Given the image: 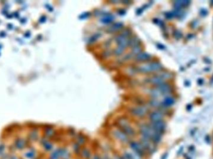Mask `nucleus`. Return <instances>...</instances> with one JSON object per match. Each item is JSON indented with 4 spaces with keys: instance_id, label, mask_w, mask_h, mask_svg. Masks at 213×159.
Returning <instances> with one entry per match:
<instances>
[{
    "instance_id": "1",
    "label": "nucleus",
    "mask_w": 213,
    "mask_h": 159,
    "mask_svg": "<svg viewBox=\"0 0 213 159\" xmlns=\"http://www.w3.org/2000/svg\"><path fill=\"white\" fill-rule=\"evenodd\" d=\"M162 65L159 62H151L140 65L137 67V70L142 73H151L162 71Z\"/></svg>"
},
{
    "instance_id": "2",
    "label": "nucleus",
    "mask_w": 213,
    "mask_h": 159,
    "mask_svg": "<svg viewBox=\"0 0 213 159\" xmlns=\"http://www.w3.org/2000/svg\"><path fill=\"white\" fill-rule=\"evenodd\" d=\"M128 147L132 151L136 153L137 154L142 157L143 158H147L148 156L147 152L144 149L143 146L141 144V143L139 142V141H133L131 140L128 143Z\"/></svg>"
},
{
    "instance_id": "3",
    "label": "nucleus",
    "mask_w": 213,
    "mask_h": 159,
    "mask_svg": "<svg viewBox=\"0 0 213 159\" xmlns=\"http://www.w3.org/2000/svg\"><path fill=\"white\" fill-rule=\"evenodd\" d=\"M139 132L141 137H145L151 140L152 136L155 133V131L152 129L150 125L147 123H142L139 125Z\"/></svg>"
},
{
    "instance_id": "4",
    "label": "nucleus",
    "mask_w": 213,
    "mask_h": 159,
    "mask_svg": "<svg viewBox=\"0 0 213 159\" xmlns=\"http://www.w3.org/2000/svg\"><path fill=\"white\" fill-rule=\"evenodd\" d=\"M139 142L141 143L145 150L147 151L148 155H152L157 150V146L155 145L150 139L141 137Z\"/></svg>"
},
{
    "instance_id": "5",
    "label": "nucleus",
    "mask_w": 213,
    "mask_h": 159,
    "mask_svg": "<svg viewBox=\"0 0 213 159\" xmlns=\"http://www.w3.org/2000/svg\"><path fill=\"white\" fill-rule=\"evenodd\" d=\"M131 114L135 117L142 118L145 117L148 112V108L143 104H140L130 109Z\"/></svg>"
},
{
    "instance_id": "6",
    "label": "nucleus",
    "mask_w": 213,
    "mask_h": 159,
    "mask_svg": "<svg viewBox=\"0 0 213 159\" xmlns=\"http://www.w3.org/2000/svg\"><path fill=\"white\" fill-rule=\"evenodd\" d=\"M112 134L114 138L123 144H127V143L128 144L129 142L131 141L130 138L125 134L122 130L119 128L113 129L112 131Z\"/></svg>"
},
{
    "instance_id": "7",
    "label": "nucleus",
    "mask_w": 213,
    "mask_h": 159,
    "mask_svg": "<svg viewBox=\"0 0 213 159\" xmlns=\"http://www.w3.org/2000/svg\"><path fill=\"white\" fill-rule=\"evenodd\" d=\"M149 124L155 132H158V133L162 134L164 133L166 128H167V124H166V123L163 120L156 122H150Z\"/></svg>"
},
{
    "instance_id": "8",
    "label": "nucleus",
    "mask_w": 213,
    "mask_h": 159,
    "mask_svg": "<svg viewBox=\"0 0 213 159\" xmlns=\"http://www.w3.org/2000/svg\"><path fill=\"white\" fill-rule=\"evenodd\" d=\"M115 40L117 44L118 47H120L124 49L129 45V39L120 34H119L115 37Z\"/></svg>"
},
{
    "instance_id": "9",
    "label": "nucleus",
    "mask_w": 213,
    "mask_h": 159,
    "mask_svg": "<svg viewBox=\"0 0 213 159\" xmlns=\"http://www.w3.org/2000/svg\"><path fill=\"white\" fill-rule=\"evenodd\" d=\"M164 118V113L161 110L154 111L149 114V119L150 122H156L163 120Z\"/></svg>"
},
{
    "instance_id": "10",
    "label": "nucleus",
    "mask_w": 213,
    "mask_h": 159,
    "mask_svg": "<svg viewBox=\"0 0 213 159\" xmlns=\"http://www.w3.org/2000/svg\"><path fill=\"white\" fill-rule=\"evenodd\" d=\"M152 58V55L149 54L148 53L145 52H142L141 53H140L138 55H137L135 57V59L137 62H148L149 60H150Z\"/></svg>"
},
{
    "instance_id": "11",
    "label": "nucleus",
    "mask_w": 213,
    "mask_h": 159,
    "mask_svg": "<svg viewBox=\"0 0 213 159\" xmlns=\"http://www.w3.org/2000/svg\"><path fill=\"white\" fill-rule=\"evenodd\" d=\"M161 93L163 94H169L171 92H172V87L170 85V84L166 83L165 82L160 84L158 86L156 87Z\"/></svg>"
},
{
    "instance_id": "12",
    "label": "nucleus",
    "mask_w": 213,
    "mask_h": 159,
    "mask_svg": "<svg viewBox=\"0 0 213 159\" xmlns=\"http://www.w3.org/2000/svg\"><path fill=\"white\" fill-rule=\"evenodd\" d=\"M122 155L125 159H144L142 157L137 154L136 153L132 151L130 149L124 150Z\"/></svg>"
},
{
    "instance_id": "13",
    "label": "nucleus",
    "mask_w": 213,
    "mask_h": 159,
    "mask_svg": "<svg viewBox=\"0 0 213 159\" xmlns=\"http://www.w3.org/2000/svg\"><path fill=\"white\" fill-rule=\"evenodd\" d=\"M148 83H151L153 85H155L156 87L160 85V84H162L163 83H165V80L162 78H161L159 75H153L151 77H150L148 79Z\"/></svg>"
},
{
    "instance_id": "14",
    "label": "nucleus",
    "mask_w": 213,
    "mask_h": 159,
    "mask_svg": "<svg viewBox=\"0 0 213 159\" xmlns=\"http://www.w3.org/2000/svg\"><path fill=\"white\" fill-rule=\"evenodd\" d=\"M121 130H122L124 133L127 136H128L130 139L132 137H133L136 136V131L134 129L133 127L130 126V124L125 126V128L121 129Z\"/></svg>"
},
{
    "instance_id": "15",
    "label": "nucleus",
    "mask_w": 213,
    "mask_h": 159,
    "mask_svg": "<svg viewBox=\"0 0 213 159\" xmlns=\"http://www.w3.org/2000/svg\"><path fill=\"white\" fill-rule=\"evenodd\" d=\"M79 156L82 159H90L92 156V153L89 148L82 147L80 150Z\"/></svg>"
},
{
    "instance_id": "16",
    "label": "nucleus",
    "mask_w": 213,
    "mask_h": 159,
    "mask_svg": "<svg viewBox=\"0 0 213 159\" xmlns=\"http://www.w3.org/2000/svg\"><path fill=\"white\" fill-rule=\"evenodd\" d=\"M129 124H130L129 119L127 118L123 117H123L119 118L117 120V126L118 127V128L120 129L125 128V127Z\"/></svg>"
},
{
    "instance_id": "17",
    "label": "nucleus",
    "mask_w": 213,
    "mask_h": 159,
    "mask_svg": "<svg viewBox=\"0 0 213 159\" xmlns=\"http://www.w3.org/2000/svg\"><path fill=\"white\" fill-rule=\"evenodd\" d=\"M175 103V99L172 97H167L163 99V102L162 103V106L165 108L170 107L173 106Z\"/></svg>"
},
{
    "instance_id": "18",
    "label": "nucleus",
    "mask_w": 213,
    "mask_h": 159,
    "mask_svg": "<svg viewBox=\"0 0 213 159\" xmlns=\"http://www.w3.org/2000/svg\"><path fill=\"white\" fill-rule=\"evenodd\" d=\"M141 44V40L138 38L137 36H131L130 38H129V45L133 47H135L136 46L140 45Z\"/></svg>"
},
{
    "instance_id": "19",
    "label": "nucleus",
    "mask_w": 213,
    "mask_h": 159,
    "mask_svg": "<svg viewBox=\"0 0 213 159\" xmlns=\"http://www.w3.org/2000/svg\"><path fill=\"white\" fill-rule=\"evenodd\" d=\"M162 140V134L158 133V132H155L154 135L152 136L151 141L155 145H158L161 142Z\"/></svg>"
},
{
    "instance_id": "20",
    "label": "nucleus",
    "mask_w": 213,
    "mask_h": 159,
    "mask_svg": "<svg viewBox=\"0 0 213 159\" xmlns=\"http://www.w3.org/2000/svg\"><path fill=\"white\" fill-rule=\"evenodd\" d=\"M123 24L122 23H117L112 24L110 28L108 29V31L109 33H114L118 31H120L123 28Z\"/></svg>"
},
{
    "instance_id": "21",
    "label": "nucleus",
    "mask_w": 213,
    "mask_h": 159,
    "mask_svg": "<svg viewBox=\"0 0 213 159\" xmlns=\"http://www.w3.org/2000/svg\"><path fill=\"white\" fill-rule=\"evenodd\" d=\"M114 19H115V17L113 15L108 14L103 16V18L101 19V22L103 24H110L113 22Z\"/></svg>"
},
{
    "instance_id": "22",
    "label": "nucleus",
    "mask_w": 213,
    "mask_h": 159,
    "mask_svg": "<svg viewBox=\"0 0 213 159\" xmlns=\"http://www.w3.org/2000/svg\"><path fill=\"white\" fill-rule=\"evenodd\" d=\"M76 142L79 146H84L86 142L85 137L82 134H78L76 136Z\"/></svg>"
},
{
    "instance_id": "23",
    "label": "nucleus",
    "mask_w": 213,
    "mask_h": 159,
    "mask_svg": "<svg viewBox=\"0 0 213 159\" xmlns=\"http://www.w3.org/2000/svg\"><path fill=\"white\" fill-rule=\"evenodd\" d=\"M72 151H73V152L75 153L76 155H79L81 149H82L80 146H79L77 144V143H76L75 142L72 146Z\"/></svg>"
},
{
    "instance_id": "24",
    "label": "nucleus",
    "mask_w": 213,
    "mask_h": 159,
    "mask_svg": "<svg viewBox=\"0 0 213 159\" xmlns=\"http://www.w3.org/2000/svg\"><path fill=\"white\" fill-rule=\"evenodd\" d=\"M150 95H151V97H153V99H157L162 93H161L159 90L156 88H153V89H150Z\"/></svg>"
},
{
    "instance_id": "25",
    "label": "nucleus",
    "mask_w": 213,
    "mask_h": 159,
    "mask_svg": "<svg viewBox=\"0 0 213 159\" xmlns=\"http://www.w3.org/2000/svg\"><path fill=\"white\" fill-rule=\"evenodd\" d=\"M148 103L150 106L153 108H160L162 106V103H160L157 100V99H153L150 100Z\"/></svg>"
},
{
    "instance_id": "26",
    "label": "nucleus",
    "mask_w": 213,
    "mask_h": 159,
    "mask_svg": "<svg viewBox=\"0 0 213 159\" xmlns=\"http://www.w3.org/2000/svg\"><path fill=\"white\" fill-rule=\"evenodd\" d=\"M158 75H159L161 78H162L164 80H165L166 79H169L171 77V74L167 71H160V73L158 74Z\"/></svg>"
},
{
    "instance_id": "27",
    "label": "nucleus",
    "mask_w": 213,
    "mask_h": 159,
    "mask_svg": "<svg viewBox=\"0 0 213 159\" xmlns=\"http://www.w3.org/2000/svg\"><path fill=\"white\" fill-rule=\"evenodd\" d=\"M124 52H125L124 49L122 48V47H120L117 46V48H115L113 50V54L116 56H120L123 54Z\"/></svg>"
},
{
    "instance_id": "28",
    "label": "nucleus",
    "mask_w": 213,
    "mask_h": 159,
    "mask_svg": "<svg viewBox=\"0 0 213 159\" xmlns=\"http://www.w3.org/2000/svg\"><path fill=\"white\" fill-rule=\"evenodd\" d=\"M142 48L141 45L136 46L135 47H133L131 53L135 57L137 55H138V54H140V53L142 52Z\"/></svg>"
},
{
    "instance_id": "29",
    "label": "nucleus",
    "mask_w": 213,
    "mask_h": 159,
    "mask_svg": "<svg viewBox=\"0 0 213 159\" xmlns=\"http://www.w3.org/2000/svg\"><path fill=\"white\" fill-rule=\"evenodd\" d=\"M120 35L125 37V38L129 39L131 38V35H132V31L130 29H125V30H123L121 33H120Z\"/></svg>"
},
{
    "instance_id": "30",
    "label": "nucleus",
    "mask_w": 213,
    "mask_h": 159,
    "mask_svg": "<svg viewBox=\"0 0 213 159\" xmlns=\"http://www.w3.org/2000/svg\"><path fill=\"white\" fill-rule=\"evenodd\" d=\"M112 53V52H111V51H110L109 50L107 49L105 51H104V52H103L102 56H103V57H105V58H107V57H110V56L111 55Z\"/></svg>"
},
{
    "instance_id": "31",
    "label": "nucleus",
    "mask_w": 213,
    "mask_h": 159,
    "mask_svg": "<svg viewBox=\"0 0 213 159\" xmlns=\"http://www.w3.org/2000/svg\"><path fill=\"white\" fill-rule=\"evenodd\" d=\"M99 37H100V35H99V34H95V35H93L92 37V38L90 39V40H89L90 42V43H92V42H93L96 41V40H97V39H98V38H99Z\"/></svg>"
},
{
    "instance_id": "32",
    "label": "nucleus",
    "mask_w": 213,
    "mask_h": 159,
    "mask_svg": "<svg viewBox=\"0 0 213 159\" xmlns=\"http://www.w3.org/2000/svg\"><path fill=\"white\" fill-rule=\"evenodd\" d=\"M90 159H102V157L100 155L95 153V154H92V156Z\"/></svg>"
},
{
    "instance_id": "33",
    "label": "nucleus",
    "mask_w": 213,
    "mask_h": 159,
    "mask_svg": "<svg viewBox=\"0 0 213 159\" xmlns=\"http://www.w3.org/2000/svg\"><path fill=\"white\" fill-rule=\"evenodd\" d=\"M113 159H125L122 155H115L113 158Z\"/></svg>"
},
{
    "instance_id": "34",
    "label": "nucleus",
    "mask_w": 213,
    "mask_h": 159,
    "mask_svg": "<svg viewBox=\"0 0 213 159\" xmlns=\"http://www.w3.org/2000/svg\"><path fill=\"white\" fill-rule=\"evenodd\" d=\"M88 14H89V13H85V14H82V16H81V18L82 19H84V18H87V16H89V15H87Z\"/></svg>"
}]
</instances>
